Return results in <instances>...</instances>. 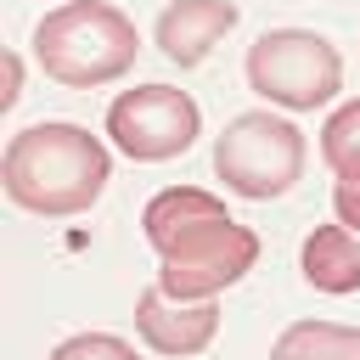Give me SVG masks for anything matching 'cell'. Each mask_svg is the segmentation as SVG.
I'll use <instances>...</instances> for the list:
<instances>
[{
    "label": "cell",
    "mask_w": 360,
    "mask_h": 360,
    "mask_svg": "<svg viewBox=\"0 0 360 360\" xmlns=\"http://www.w3.org/2000/svg\"><path fill=\"white\" fill-rule=\"evenodd\" d=\"M298 270L315 292H360V231L349 225H315L304 236V253H298Z\"/></svg>",
    "instance_id": "9c48e42d"
},
{
    "label": "cell",
    "mask_w": 360,
    "mask_h": 360,
    "mask_svg": "<svg viewBox=\"0 0 360 360\" xmlns=\"http://www.w3.org/2000/svg\"><path fill=\"white\" fill-rule=\"evenodd\" d=\"M135 51H141L135 22L107 0H68V6L45 11L34 28L39 73L68 90H96V84L124 79L135 68Z\"/></svg>",
    "instance_id": "3957f363"
},
{
    "label": "cell",
    "mask_w": 360,
    "mask_h": 360,
    "mask_svg": "<svg viewBox=\"0 0 360 360\" xmlns=\"http://www.w3.org/2000/svg\"><path fill=\"white\" fill-rule=\"evenodd\" d=\"M321 158L332 174H360V101H343L321 124Z\"/></svg>",
    "instance_id": "8fae6325"
},
{
    "label": "cell",
    "mask_w": 360,
    "mask_h": 360,
    "mask_svg": "<svg viewBox=\"0 0 360 360\" xmlns=\"http://www.w3.org/2000/svg\"><path fill=\"white\" fill-rule=\"evenodd\" d=\"M236 17H242L236 0H174V6H163L152 39H158V51H163L174 68H197V62H208V51L236 28Z\"/></svg>",
    "instance_id": "ba28073f"
},
{
    "label": "cell",
    "mask_w": 360,
    "mask_h": 360,
    "mask_svg": "<svg viewBox=\"0 0 360 360\" xmlns=\"http://www.w3.org/2000/svg\"><path fill=\"white\" fill-rule=\"evenodd\" d=\"M248 90L287 112H315L343 90V56L315 28H270L248 45Z\"/></svg>",
    "instance_id": "5b68a950"
},
{
    "label": "cell",
    "mask_w": 360,
    "mask_h": 360,
    "mask_svg": "<svg viewBox=\"0 0 360 360\" xmlns=\"http://www.w3.org/2000/svg\"><path fill=\"white\" fill-rule=\"evenodd\" d=\"M304 158H309L304 129L276 112H236L214 141V174L225 180V191L248 202L287 197L304 174Z\"/></svg>",
    "instance_id": "277c9868"
},
{
    "label": "cell",
    "mask_w": 360,
    "mask_h": 360,
    "mask_svg": "<svg viewBox=\"0 0 360 360\" xmlns=\"http://www.w3.org/2000/svg\"><path fill=\"white\" fill-rule=\"evenodd\" d=\"M135 332L146 338L152 354L186 360V354H202V349L214 343V332H219V304H214V298H202V304H174V298L152 281V287L135 298Z\"/></svg>",
    "instance_id": "52a82bcc"
},
{
    "label": "cell",
    "mask_w": 360,
    "mask_h": 360,
    "mask_svg": "<svg viewBox=\"0 0 360 360\" xmlns=\"http://www.w3.org/2000/svg\"><path fill=\"white\" fill-rule=\"evenodd\" d=\"M141 231L163 259L158 287L174 304H202L236 287L259 264V236L225 214V202L202 186H169L146 202Z\"/></svg>",
    "instance_id": "6da1fadb"
},
{
    "label": "cell",
    "mask_w": 360,
    "mask_h": 360,
    "mask_svg": "<svg viewBox=\"0 0 360 360\" xmlns=\"http://www.w3.org/2000/svg\"><path fill=\"white\" fill-rule=\"evenodd\" d=\"M202 129V112L174 84H135L107 107V135L135 163H169L180 158Z\"/></svg>",
    "instance_id": "8992f818"
},
{
    "label": "cell",
    "mask_w": 360,
    "mask_h": 360,
    "mask_svg": "<svg viewBox=\"0 0 360 360\" xmlns=\"http://www.w3.org/2000/svg\"><path fill=\"white\" fill-rule=\"evenodd\" d=\"M107 180H112V158L79 124H28L6 141V158H0L6 197L45 219L84 214L107 191Z\"/></svg>",
    "instance_id": "7a4b0ae2"
},
{
    "label": "cell",
    "mask_w": 360,
    "mask_h": 360,
    "mask_svg": "<svg viewBox=\"0 0 360 360\" xmlns=\"http://www.w3.org/2000/svg\"><path fill=\"white\" fill-rule=\"evenodd\" d=\"M270 360H360V326L292 321V326L270 343Z\"/></svg>",
    "instance_id": "30bf717a"
},
{
    "label": "cell",
    "mask_w": 360,
    "mask_h": 360,
    "mask_svg": "<svg viewBox=\"0 0 360 360\" xmlns=\"http://www.w3.org/2000/svg\"><path fill=\"white\" fill-rule=\"evenodd\" d=\"M332 208H338V225L360 231V174H338L332 180Z\"/></svg>",
    "instance_id": "4fadbf2b"
},
{
    "label": "cell",
    "mask_w": 360,
    "mask_h": 360,
    "mask_svg": "<svg viewBox=\"0 0 360 360\" xmlns=\"http://www.w3.org/2000/svg\"><path fill=\"white\" fill-rule=\"evenodd\" d=\"M17 96H22V56H17V51H6V90H0V112H11V107H17Z\"/></svg>",
    "instance_id": "5bb4252c"
},
{
    "label": "cell",
    "mask_w": 360,
    "mask_h": 360,
    "mask_svg": "<svg viewBox=\"0 0 360 360\" xmlns=\"http://www.w3.org/2000/svg\"><path fill=\"white\" fill-rule=\"evenodd\" d=\"M45 360H141V354L112 332H79V338H62Z\"/></svg>",
    "instance_id": "7c38bea8"
}]
</instances>
